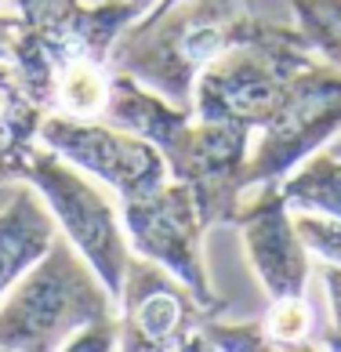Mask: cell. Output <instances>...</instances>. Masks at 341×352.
<instances>
[{"label":"cell","mask_w":341,"mask_h":352,"mask_svg":"<svg viewBox=\"0 0 341 352\" xmlns=\"http://www.w3.org/2000/svg\"><path fill=\"white\" fill-rule=\"evenodd\" d=\"M258 131V149L247 156L243 171L247 189L287 178V171H294L341 131V69L316 55L305 69H298L280 109Z\"/></svg>","instance_id":"52a82bcc"},{"label":"cell","mask_w":341,"mask_h":352,"mask_svg":"<svg viewBox=\"0 0 341 352\" xmlns=\"http://www.w3.org/2000/svg\"><path fill=\"white\" fill-rule=\"evenodd\" d=\"M41 142L58 156H65L69 164L84 167L106 186H113L120 200L146 197V192L160 189L164 182H170L164 153L153 142L131 135L116 124L51 113L41 120Z\"/></svg>","instance_id":"30bf717a"},{"label":"cell","mask_w":341,"mask_h":352,"mask_svg":"<svg viewBox=\"0 0 341 352\" xmlns=\"http://www.w3.org/2000/svg\"><path fill=\"white\" fill-rule=\"evenodd\" d=\"M323 283H327V294H331V312H334L331 331L323 334V349H341V265L323 262Z\"/></svg>","instance_id":"e0dca14e"},{"label":"cell","mask_w":341,"mask_h":352,"mask_svg":"<svg viewBox=\"0 0 341 352\" xmlns=\"http://www.w3.org/2000/svg\"><path fill=\"white\" fill-rule=\"evenodd\" d=\"M269 338V349H291V352H312L316 345L312 338V312L305 305V294L301 298H276L269 309V316L261 320Z\"/></svg>","instance_id":"9a60e30c"},{"label":"cell","mask_w":341,"mask_h":352,"mask_svg":"<svg viewBox=\"0 0 341 352\" xmlns=\"http://www.w3.org/2000/svg\"><path fill=\"white\" fill-rule=\"evenodd\" d=\"M135 4L142 8V15H146V11H153V8H170L175 0H135Z\"/></svg>","instance_id":"d6986e66"},{"label":"cell","mask_w":341,"mask_h":352,"mask_svg":"<svg viewBox=\"0 0 341 352\" xmlns=\"http://www.w3.org/2000/svg\"><path fill=\"white\" fill-rule=\"evenodd\" d=\"M120 331L116 345L127 352H204V323L211 312L170 269L131 258L120 287Z\"/></svg>","instance_id":"9c48e42d"},{"label":"cell","mask_w":341,"mask_h":352,"mask_svg":"<svg viewBox=\"0 0 341 352\" xmlns=\"http://www.w3.org/2000/svg\"><path fill=\"white\" fill-rule=\"evenodd\" d=\"M120 218L131 247L149 262L170 269L189 291L204 302V309L218 316L226 312V298L214 294L211 276L204 265V221L189 186L164 182L160 189L135 200H120Z\"/></svg>","instance_id":"ba28073f"},{"label":"cell","mask_w":341,"mask_h":352,"mask_svg":"<svg viewBox=\"0 0 341 352\" xmlns=\"http://www.w3.org/2000/svg\"><path fill=\"white\" fill-rule=\"evenodd\" d=\"M19 33L11 66L44 113L98 120L113 84V44L142 15L135 0H11Z\"/></svg>","instance_id":"6da1fadb"},{"label":"cell","mask_w":341,"mask_h":352,"mask_svg":"<svg viewBox=\"0 0 341 352\" xmlns=\"http://www.w3.org/2000/svg\"><path fill=\"white\" fill-rule=\"evenodd\" d=\"M316 51L301 30L258 19L243 41L229 44L196 76L192 113L200 120H226L258 131L291 91L298 69H305Z\"/></svg>","instance_id":"5b68a950"},{"label":"cell","mask_w":341,"mask_h":352,"mask_svg":"<svg viewBox=\"0 0 341 352\" xmlns=\"http://www.w3.org/2000/svg\"><path fill=\"white\" fill-rule=\"evenodd\" d=\"M287 207L298 211H320L341 221V156L316 153L298 175L283 182Z\"/></svg>","instance_id":"4fadbf2b"},{"label":"cell","mask_w":341,"mask_h":352,"mask_svg":"<svg viewBox=\"0 0 341 352\" xmlns=\"http://www.w3.org/2000/svg\"><path fill=\"white\" fill-rule=\"evenodd\" d=\"M331 153H334V156H341V135L334 138V146H331Z\"/></svg>","instance_id":"44dd1931"},{"label":"cell","mask_w":341,"mask_h":352,"mask_svg":"<svg viewBox=\"0 0 341 352\" xmlns=\"http://www.w3.org/2000/svg\"><path fill=\"white\" fill-rule=\"evenodd\" d=\"M109 287L69 236H55L0 305V352H51L87 323L109 320Z\"/></svg>","instance_id":"277c9868"},{"label":"cell","mask_w":341,"mask_h":352,"mask_svg":"<svg viewBox=\"0 0 341 352\" xmlns=\"http://www.w3.org/2000/svg\"><path fill=\"white\" fill-rule=\"evenodd\" d=\"M258 25L247 0H175L138 15L116 36L109 66L182 109H192L196 76Z\"/></svg>","instance_id":"3957f363"},{"label":"cell","mask_w":341,"mask_h":352,"mask_svg":"<svg viewBox=\"0 0 341 352\" xmlns=\"http://www.w3.org/2000/svg\"><path fill=\"white\" fill-rule=\"evenodd\" d=\"M15 33H19V19L15 15H0V62H11Z\"/></svg>","instance_id":"ac0fdd59"},{"label":"cell","mask_w":341,"mask_h":352,"mask_svg":"<svg viewBox=\"0 0 341 352\" xmlns=\"http://www.w3.org/2000/svg\"><path fill=\"white\" fill-rule=\"evenodd\" d=\"M15 186H19V182H0V207H4V204L11 200V192H15Z\"/></svg>","instance_id":"ffe728a7"},{"label":"cell","mask_w":341,"mask_h":352,"mask_svg":"<svg viewBox=\"0 0 341 352\" xmlns=\"http://www.w3.org/2000/svg\"><path fill=\"white\" fill-rule=\"evenodd\" d=\"M232 226H240L247 262H251L265 294L301 298L309 283V247L301 240L294 218L287 214V197L280 182H265L251 204H240Z\"/></svg>","instance_id":"8fae6325"},{"label":"cell","mask_w":341,"mask_h":352,"mask_svg":"<svg viewBox=\"0 0 341 352\" xmlns=\"http://www.w3.org/2000/svg\"><path fill=\"white\" fill-rule=\"evenodd\" d=\"M22 182H30L41 192L44 204L51 207V214L58 218L62 232L69 236V243L98 272V280L109 287V294L120 298L131 251H127V240H124L120 221H116L113 204L76 171V164L58 156L51 146L30 149L22 167Z\"/></svg>","instance_id":"8992f818"},{"label":"cell","mask_w":341,"mask_h":352,"mask_svg":"<svg viewBox=\"0 0 341 352\" xmlns=\"http://www.w3.org/2000/svg\"><path fill=\"white\" fill-rule=\"evenodd\" d=\"M55 214L41 204L33 186H15L11 200L0 207V298L44 258L55 243Z\"/></svg>","instance_id":"7c38bea8"},{"label":"cell","mask_w":341,"mask_h":352,"mask_svg":"<svg viewBox=\"0 0 341 352\" xmlns=\"http://www.w3.org/2000/svg\"><path fill=\"white\" fill-rule=\"evenodd\" d=\"M109 124L153 142L164 153L167 171L175 182L189 186L200 207L204 229L229 226L240 211V197L247 189V142L251 131L226 120H200L192 109H182L164 95L149 91L127 73H113L106 98Z\"/></svg>","instance_id":"7a4b0ae2"},{"label":"cell","mask_w":341,"mask_h":352,"mask_svg":"<svg viewBox=\"0 0 341 352\" xmlns=\"http://www.w3.org/2000/svg\"><path fill=\"white\" fill-rule=\"evenodd\" d=\"M291 8L309 47L341 69V0H291Z\"/></svg>","instance_id":"5bb4252c"},{"label":"cell","mask_w":341,"mask_h":352,"mask_svg":"<svg viewBox=\"0 0 341 352\" xmlns=\"http://www.w3.org/2000/svg\"><path fill=\"white\" fill-rule=\"evenodd\" d=\"M91 4H95V0H91Z\"/></svg>","instance_id":"7402d4cb"},{"label":"cell","mask_w":341,"mask_h":352,"mask_svg":"<svg viewBox=\"0 0 341 352\" xmlns=\"http://www.w3.org/2000/svg\"><path fill=\"white\" fill-rule=\"evenodd\" d=\"M204 352L207 349H218V352H269V338H265V327L261 323H218L214 316L204 323Z\"/></svg>","instance_id":"2e32d148"}]
</instances>
